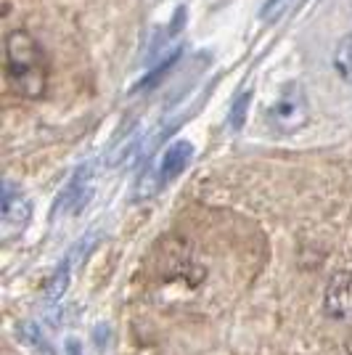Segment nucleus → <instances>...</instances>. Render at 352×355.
I'll use <instances>...</instances> for the list:
<instances>
[{
    "mask_svg": "<svg viewBox=\"0 0 352 355\" xmlns=\"http://www.w3.org/2000/svg\"><path fill=\"white\" fill-rule=\"evenodd\" d=\"M6 83L21 98H40L45 93V51L27 30H11L6 35Z\"/></svg>",
    "mask_w": 352,
    "mask_h": 355,
    "instance_id": "f257e3e1",
    "label": "nucleus"
},
{
    "mask_svg": "<svg viewBox=\"0 0 352 355\" xmlns=\"http://www.w3.org/2000/svg\"><path fill=\"white\" fill-rule=\"evenodd\" d=\"M267 125L281 135H292L302 130L310 119L308 96L299 83H286L279 90V96L273 98V104L265 109Z\"/></svg>",
    "mask_w": 352,
    "mask_h": 355,
    "instance_id": "f03ea898",
    "label": "nucleus"
},
{
    "mask_svg": "<svg viewBox=\"0 0 352 355\" xmlns=\"http://www.w3.org/2000/svg\"><path fill=\"white\" fill-rule=\"evenodd\" d=\"M323 313L331 321L352 324V270H339L328 279L323 292Z\"/></svg>",
    "mask_w": 352,
    "mask_h": 355,
    "instance_id": "7ed1b4c3",
    "label": "nucleus"
},
{
    "mask_svg": "<svg viewBox=\"0 0 352 355\" xmlns=\"http://www.w3.org/2000/svg\"><path fill=\"white\" fill-rule=\"evenodd\" d=\"M0 209H3V239H11V236H16V234H21L32 218L30 199L21 191H16L11 180L3 183V202H0Z\"/></svg>",
    "mask_w": 352,
    "mask_h": 355,
    "instance_id": "20e7f679",
    "label": "nucleus"
},
{
    "mask_svg": "<svg viewBox=\"0 0 352 355\" xmlns=\"http://www.w3.org/2000/svg\"><path fill=\"white\" fill-rule=\"evenodd\" d=\"M193 159V144L191 141H175V144H170V146L161 151L159 162L154 164L157 167V175H159L161 186L164 183H170V180H175Z\"/></svg>",
    "mask_w": 352,
    "mask_h": 355,
    "instance_id": "39448f33",
    "label": "nucleus"
},
{
    "mask_svg": "<svg viewBox=\"0 0 352 355\" xmlns=\"http://www.w3.org/2000/svg\"><path fill=\"white\" fill-rule=\"evenodd\" d=\"M90 191H93V164H82L77 173L72 175V180L67 183V189L59 193V202H56V212L61 209H77L88 202Z\"/></svg>",
    "mask_w": 352,
    "mask_h": 355,
    "instance_id": "423d86ee",
    "label": "nucleus"
},
{
    "mask_svg": "<svg viewBox=\"0 0 352 355\" xmlns=\"http://www.w3.org/2000/svg\"><path fill=\"white\" fill-rule=\"evenodd\" d=\"M334 69L347 85H352V32L344 35L334 48Z\"/></svg>",
    "mask_w": 352,
    "mask_h": 355,
    "instance_id": "0eeeda50",
    "label": "nucleus"
},
{
    "mask_svg": "<svg viewBox=\"0 0 352 355\" xmlns=\"http://www.w3.org/2000/svg\"><path fill=\"white\" fill-rule=\"evenodd\" d=\"M249 104H252V90H244V93L234 101V106H231V117H228V125H231L234 130H241V128H244V119H247V114H249Z\"/></svg>",
    "mask_w": 352,
    "mask_h": 355,
    "instance_id": "6e6552de",
    "label": "nucleus"
},
{
    "mask_svg": "<svg viewBox=\"0 0 352 355\" xmlns=\"http://www.w3.org/2000/svg\"><path fill=\"white\" fill-rule=\"evenodd\" d=\"M292 6L294 0H265V6L260 8V19H263L265 24H276Z\"/></svg>",
    "mask_w": 352,
    "mask_h": 355,
    "instance_id": "1a4fd4ad",
    "label": "nucleus"
},
{
    "mask_svg": "<svg viewBox=\"0 0 352 355\" xmlns=\"http://www.w3.org/2000/svg\"><path fill=\"white\" fill-rule=\"evenodd\" d=\"M67 282H69V263H61L59 270H56V276L51 279V286H48V300H56V297H61L64 286H67Z\"/></svg>",
    "mask_w": 352,
    "mask_h": 355,
    "instance_id": "9d476101",
    "label": "nucleus"
},
{
    "mask_svg": "<svg viewBox=\"0 0 352 355\" xmlns=\"http://www.w3.org/2000/svg\"><path fill=\"white\" fill-rule=\"evenodd\" d=\"M67 355H82V347H80V342H77V340L67 342Z\"/></svg>",
    "mask_w": 352,
    "mask_h": 355,
    "instance_id": "9b49d317",
    "label": "nucleus"
}]
</instances>
